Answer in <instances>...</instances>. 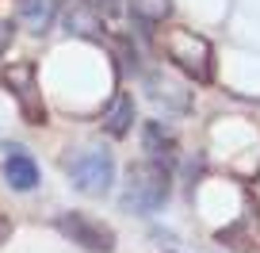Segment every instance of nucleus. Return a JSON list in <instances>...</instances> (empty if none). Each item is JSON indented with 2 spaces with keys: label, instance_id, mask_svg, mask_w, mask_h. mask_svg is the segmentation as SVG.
Segmentation results:
<instances>
[{
  "label": "nucleus",
  "instance_id": "6e6552de",
  "mask_svg": "<svg viewBox=\"0 0 260 253\" xmlns=\"http://www.w3.org/2000/svg\"><path fill=\"white\" fill-rule=\"evenodd\" d=\"M65 31L81 35V39H104V16H100L96 4L88 0H73L65 8Z\"/></svg>",
  "mask_w": 260,
  "mask_h": 253
},
{
  "label": "nucleus",
  "instance_id": "423d86ee",
  "mask_svg": "<svg viewBox=\"0 0 260 253\" xmlns=\"http://www.w3.org/2000/svg\"><path fill=\"white\" fill-rule=\"evenodd\" d=\"M218 242H226L230 249H241V253H260V204L249 200L241 219L230 222L226 230H218Z\"/></svg>",
  "mask_w": 260,
  "mask_h": 253
},
{
  "label": "nucleus",
  "instance_id": "20e7f679",
  "mask_svg": "<svg viewBox=\"0 0 260 253\" xmlns=\"http://www.w3.org/2000/svg\"><path fill=\"white\" fill-rule=\"evenodd\" d=\"M65 173L77 192L84 196H107L115 184V157L107 150H81L77 157L65 161Z\"/></svg>",
  "mask_w": 260,
  "mask_h": 253
},
{
  "label": "nucleus",
  "instance_id": "2eb2a0df",
  "mask_svg": "<svg viewBox=\"0 0 260 253\" xmlns=\"http://www.w3.org/2000/svg\"><path fill=\"white\" fill-rule=\"evenodd\" d=\"M4 234H8V222H0V242H4Z\"/></svg>",
  "mask_w": 260,
  "mask_h": 253
},
{
  "label": "nucleus",
  "instance_id": "39448f33",
  "mask_svg": "<svg viewBox=\"0 0 260 253\" xmlns=\"http://www.w3.org/2000/svg\"><path fill=\"white\" fill-rule=\"evenodd\" d=\"M57 230H61L69 242H77L81 249H88V253H111L115 249V230L107 227V222L84 215V211L57 215Z\"/></svg>",
  "mask_w": 260,
  "mask_h": 253
},
{
  "label": "nucleus",
  "instance_id": "9b49d317",
  "mask_svg": "<svg viewBox=\"0 0 260 253\" xmlns=\"http://www.w3.org/2000/svg\"><path fill=\"white\" fill-rule=\"evenodd\" d=\"M146 85H149V96H153L157 104L187 107V89H180L176 81H169V77H161V73H149V77H146Z\"/></svg>",
  "mask_w": 260,
  "mask_h": 253
},
{
  "label": "nucleus",
  "instance_id": "f03ea898",
  "mask_svg": "<svg viewBox=\"0 0 260 253\" xmlns=\"http://www.w3.org/2000/svg\"><path fill=\"white\" fill-rule=\"evenodd\" d=\"M161 50L176 69H184L191 81L207 85L214 77V46L203 35L187 31V27H165L161 31Z\"/></svg>",
  "mask_w": 260,
  "mask_h": 253
},
{
  "label": "nucleus",
  "instance_id": "0eeeda50",
  "mask_svg": "<svg viewBox=\"0 0 260 253\" xmlns=\"http://www.w3.org/2000/svg\"><path fill=\"white\" fill-rule=\"evenodd\" d=\"M4 180L16 192H31L39 184V165L23 146H4Z\"/></svg>",
  "mask_w": 260,
  "mask_h": 253
},
{
  "label": "nucleus",
  "instance_id": "7ed1b4c3",
  "mask_svg": "<svg viewBox=\"0 0 260 253\" xmlns=\"http://www.w3.org/2000/svg\"><path fill=\"white\" fill-rule=\"evenodd\" d=\"M0 85L16 96L23 123H31V127L46 123V104H42V89H39V77H35V62H12V66H4L0 69Z\"/></svg>",
  "mask_w": 260,
  "mask_h": 253
},
{
  "label": "nucleus",
  "instance_id": "9d476101",
  "mask_svg": "<svg viewBox=\"0 0 260 253\" xmlns=\"http://www.w3.org/2000/svg\"><path fill=\"white\" fill-rule=\"evenodd\" d=\"M57 0H16V16L23 19V27H31L35 35H42L50 23H54Z\"/></svg>",
  "mask_w": 260,
  "mask_h": 253
},
{
  "label": "nucleus",
  "instance_id": "ddd939ff",
  "mask_svg": "<svg viewBox=\"0 0 260 253\" xmlns=\"http://www.w3.org/2000/svg\"><path fill=\"white\" fill-rule=\"evenodd\" d=\"M130 12H134V19H138L142 27H157V23L169 19L172 0H130Z\"/></svg>",
  "mask_w": 260,
  "mask_h": 253
},
{
  "label": "nucleus",
  "instance_id": "1a4fd4ad",
  "mask_svg": "<svg viewBox=\"0 0 260 253\" xmlns=\"http://www.w3.org/2000/svg\"><path fill=\"white\" fill-rule=\"evenodd\" d=\"M130 127H134V96H130V92H119V96L111 100V107L104 111V131L111 134V138H122Z\"/></svg>",
  "mask_w": 260,
  "mask_h": 253
},
{
  "label": "nucleus",
  "instance_id": "f8f14e48",
  "mask_svg": "<svg viewBox=\"0 0 260 253\" xmlns=\"http://www.w3.org/2000/svg\"><path fill=\"white\" fill-rule=\"evenodd\" d=\"M142 146L149 150L153 157H169L172 150H176V134L172 131H165L157 119H149L146 127H142Z\"/></svg>",
  "mask_w": 260,
  "mask_h": 253
},
{
  "label": "nucleus",
  "instance_id": "f257e3e1",
  "mask_svg": "<svg viewBox=\"0 0 260 253\" xmlns=\"http://www.w3.org/2000/svg\"><path fill=\"white\" fill-rule=\"evenodd\" d=\"M172 192V177L157 157L149 161H138L126 169V192H122V207L126 211H138V215H153L165 207Z\"/></svg>",
  "mask_w": 260,
  "mask_h": 253
},
{
  "label": "nucleus",
  "instance_id": "4468645a",
  "mask_svg": "<svg viewBox=\"0 0 260 253\" xmlns=\"http://www.w3.org/2000/svg\"><path fill=\"white\" fill-rule=\"evenodd\" d=\"M12 46V23H4L0 19V58H4V50Z\"/></svg>",
  "mask_w": 260,
  "mask_h": 253
}]
</instances>
